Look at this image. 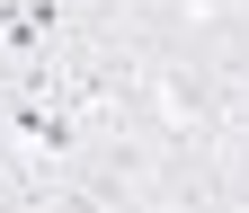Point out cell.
<instances>
[{
  "label": "cell",
  "instance_id": "obj_1",
  "mask_svg": "<svg viewBox=\"0 0 249 213\" xmlns=\"http://www.w3.org/2000/svg\"><path fill=\"white\" fill-rule=\"evenodd\" d=\"M71 36V0H0V53L27 71Z\"/></svg>",
  "mask_w": 249,
  "mask_h": 213
}]
</instances>
